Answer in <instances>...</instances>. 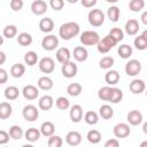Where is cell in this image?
<instances>
[{
    "instance_id": "obj_42",
    "label": "cell",
    "mask_w": 147,
    "mask_h": 147,
    "mask_svg": "<svg viewBox=\"0 0 147 147\" xmlns=\"http://www.w3.org/2000/svg\"><path fill=\"white\" fill-rule=\"evenodd\" d=\"M145 7V1L144 0H131L129 2V8L133 13H138Z\"/></svg>"
},
{
    "instance_id": "obj_32",
    "label": "cell",
    "mask_w": 147,
    "mask_h": 147,
    "mask_svg": "<svg viewBox=\"0 0 147 147\" xmlns=\"http://www.w3.org/2000/svg\"><path fill=\"white\" fill-rule=\"evenodd\" d=\"M119 15H121V11H119V8L117 6H110L107 10V16H108L110 22L116 23L119 20Z\"/></svg>"
},
{
    "instance_id": "obj_53",
    "label": "cell",
    "mask_w": 147,
    "mask_h": 147,
    "mask_svg": "<svg viewBox=\"0 0 147 147\" xmlns=\"http://www.w3.org/2000/svg\"><path fill=\"white\" fill-rule=\"evenodd\" d=\"M141 22L145 24V25H147V10H145L142 14H141Z\"/></svg>"
},
{
    "instance_id": "obj_15",
    "label": "cell",
    "mask_w": 147,
    "mask_h": 147,
    "mask_svg": "<svg viewBox=\"0 0 147 147\" xmlns=\"http://www.w3.org/2000/svg\"><path fill=\"white\" fill-rule=\"evenodd\" d=\"M129 88L133 94H141L142 92L146 91V84L142 79H133L130 83Z\"/></svg>"
},
{
    "instance_id": "obj_55",
    "label": "cell",
    "mask_w": 147,
    "mask_h": 147,
    "mask_svg": "<svg viewBox=\"0 0 147 147\" xmlns=\"http://www.w3.org/2000/svg\"><path fill=\"white\" fill-rule=\"evenodd\" d=\"M142 131H144L145 134H147V122H145V123L142 124Z\"/></svg>"
},
{
    "instance_id": "obj_52",
    "label": "cell",
    "mask_w": 147,
    "mask_h": 147,
    "mask_svg": "<svg viewBox=\"0 0 147 147\" xmlns=\"http://www.w3.org/2000/svg\"><path fill=\"white\" fill-rule=\"evenodd\" d=\"M82 5L85 8H92L96 5V0H82Z\"/></svg>"
},
{
    "instance_id": "obj_24",
    "label": "cell",
    "mask_w": 147,
    "mask_h": 147,
    "mask_svg": "<svg viewBox=\"0 0 147 147\" xmlns=\"http://www.w3.org/2000/svg\"><path fill=\"white\" fill-rule=\"evenodd\" d=\"M40 134H41V132H40L39 129H37V127H30V129H28V130L25 131L24 137H25V139H26L28 141L34 142V141H38V140H39Z\"/></svg>"
},
{
    "instance_id": "obj_46",
    "label": "cell",
    "mask_w": 147,
    "mask_h": 147,
    "mask_svg": "<svg viewBox=\"0 0 147 147\" xmlns=\"http://www.w3.org/2000/svg\"><path fill=\"white\" fill-rule=\"evenodd\" d=\"M62 144H63V140L60 136H52L48 138V147H62Z\"/></svg>"
},
{
    "instance_id": "obj_49",
    "label": "cell",
    "mask_w": 147,
    "mask_h": 147,
    "mask_svg": "<svg viewBox=\"0 0 147 147\" xmlns=\"http://www.w3.org/2000/svg\"><path fill=\"white\" fill-rule=\"evenodd\" d=\"M9 133L6 132L5 130H1L0 131V145H6L8 141H9Z\"/></svg>"
},
{
    "instance_id": "obj_54",
    "label": "cell",
    "mask_w": 147,
    "mask_h": 147,
    "mask_svg": "<svg viewBox=\"0 0 147 147\" xmlns=\"http://www.w3.org/2000/svg\"><path fill=\"white\" fill-rule=\"evenodd\" d=\"M5 61H6V54H5V52H0V64H3L5 63Z\"/></svg>"
},
{
    "instance_id": "obj_3",
    "label": "cell",
    "mask_w": 147,
    "mask_h": 147,
    "mask_svg": "<svg viewBox=\"0 0 147 147\" xmlns=\"http://www.w3.org/2000/svg\"><path fill=\"white\" fill-rule=\"evenodd\" d=\"M87 20H88V23L92 25V26H101L105 22V13L101 10V9H96V8H93L88 11V15H87Z\"/></svg>"
},
{
    "instance_id": "obj_23",
    "label": "cell",
    "mask_w": 147,
    "mask_h": 147,
    "mask_svg": "<svg viewBox=\"0 0 147 147\" xmlns=\"http://www.w3.org/2000/svg\"><path fill=\"white\" fill-rule=\"evenodd\" d=\"M40 132H41V134L44 136V137H47V138H49V137H52V136H54V132H55V125L52 123V122H49V121H46V122H44L41 125H40Z\"/></svg>"
},
{
    "instance_id": "obj_59",
    "label": "cell",
    "mask_w": 147,
    "mask_h": 147,
    "mask_svg": "<svg viewBox=\"0 0 147 147\" xmlns=\"http://www.w3.org/2000/svg\"><path fill=\"white\" fill-rule=\"evenodd\" d=\"M145 93H146V96H147V90H146V91H145Z\"/></svg>"
},
{
    "instance_id": "obj_58",
    "label": "cell",
    "mask_w": 147,
    "mask_h": 147,
    "mask_svg": "<svg viewBox=\"0 0 147 147\" xmlns=\"http://www.w3.org/2000/svg\"><path fill=\"white\" fill-rule=\"evenodd\" d=\"M22 147H33V146H32L31 144H26V145H23Z\"/></svg>"
},
{
    "instance_id": "obj_31",
    "label": "cell",
    "mask_w": 147,
    "mask_h": 147,
    "mask_svg": "<svg viewBox=\"0 0 147 147\" xmlns=\"http://www.w3.org/2000/svg\"><path fill=\"white\" fill-rule=\"evenodd\" d=\"M117 53H118L119 57L126 60V59H129V57L132 55L133 49H132V47H131L130 45H127V44H123V45H121V46L118 47Z\"/></svg>"
},
{
    "instance_id": "obj_43",
    "label": "cell",
    "mask_w": 147,
    "mask_h": 147,
    "mask_svg": "<svg viewBox=\"0 0 147 147\" xmlns=\"http://www.w3.org/2000/svg\"><path fill=\"white\" fill-rule=\"evenodd\" d=\"M133 45H134V47H136L138 51H145V49H147V40H146L141 34L134 38Z\"/></svg>"
},
{
    "instance_id": "obj_14",
    "label": "cell",
    "mask_w": 147,
    "mask_h": 147,
    "mask_svg": "<svg viewBox=\"0 0 147 147\" xmlns=\"http://www.w3.org/2000/svg\"><path fill=\"white\" fill-rule=\"evenodd\" d=\"M127 123L132 126H137L142 123V114L139 110H131L126 115Z\"/></svg>"
},
{
    "instance_id": "obj_27",
    "label": "cell",
    "mask_w": 147,
    "mask_h": 147,
    "mask_svg": "<svg viewBox=\"0 0 147 147\" xmlns=\"http://www.w3.org/2000/svg\"><path fill=\"white\" fill-rule=\"evenodd\" d=\"M25 74V65L22 63H15L10 67V75L14 78H21Z\"/></svg>"
},
{
    "instance_id": "obj_33",
    "label": "cell",
    "mask_w": 147,
    "mask_h": 147,
    "mask_svg": "<svg viewBox=\"0 0 147 147\" xmlns=\"http://www.w3.org/2000/svg\"><path fill=\"white\" fill-rule=\"evenodd\" d=\"M99 115L103 119H110L114 116V109L109 105H102L99 109Z\"/></svg>"
},
{
    "instance_id": "obj_2",
    "label": "cell",
    "mask_w": 147,
    "mask_h": 147,
    "mask_svg": "<svg viewBox=\"0 0 147 147\" xmlns=\"http://www.w3.org/2000/svg\"><path fill=\"white\" fill-rule=\"evenodd\" d=\"M80 42L84 45V46H94V45H98L99 41H100V36L98 32L95 31H92V30H86L84 31L82 34H80V38H79Z\"/></svg>"
},
{
    "instance_id": "obj_19",
    "label": "cell",
    "mask_w": 147,
    "mask_h": 147,
    "mask_svg": "<svg viewBox=\"0 0 147 147\" xmlns=\"http://www.w3.org/2000/svg\"><path fill=\"white\" fill-rule=\"evenodd\" d=\"M139 29H140L139 22L137 20H134V18H131L125 23V32L129 36H136L138 33Z\"/></svg>"
},
{
    "instance_id": "obj_20",
    "label": "cell",
    "mask_w": 147,
    "mask_h": 147,
    "mask_svg": "<svg viewBox=\"0 0 147 147\" xmlns=\"http://www.w3.org/2000/svg\"><path fill=\"white\" fill-rule=\"evenodd\" d=\"M39 29L44 33H49L54 29V21L49 17H44L39 22Z\"/></svg>"
},
{
    "instance_id": "obj_22",
    "label": "cell",
    "mask_w": 147,
    "mask_h": 147,
    "mask_svg": "<svg viewBox=\"0 0 147 147\" xmlns=\"http://www.w3.org/2000/svg\"><path fill=\"white\" fill-rule=\"evenodd\" d=\"M37 85H38V88H40V90L49 91L51 88H53L54 83H53V79L51 77H48V76H41L38 79Z\"/></svg>"
},
{
    "instance_id": "obj_13",
    "label": "cell",
    "mask_w": 147,
    "mask_h": 147,
    "mask_svg": "<svg viewBox=\"0 0 147 147\" xmlns=\"http://www.w3.org/2000/svg\"><path fill=\"white\" fill-rule=\"evenodd\" d=\"M69 116L72 123H79L83 118V108L80 105H74L70 107Z\"/></svg>"
},
{
    "instance_id": "obj_40",
    "label": "cell",
    "mask_w": 147,
    "mask_h": 147,
    "mask_svg": "<svg viewBox=\"0 0 147 147\" xmlns=\"http://www.w3.org/2000/svg\"><path fill=\"white\" fill-rule=\"evenodd\" d=\"M115 63V60L113 56H103L100 61H99V67L103 70H109Z\"/></svg>"
},
{
    "instance_id": "obj_36",
    "label": "cell",
    "mask_w": 147,
    "mask_h": 147,
    "mask_svg": "<svg viewBox=\"0 0 147 147\" xmlns=\"http://www.w3.org/2000/svg\"><path fill=\"white\" fill-rule=\"evenodd\" d=\"M24 62L25 64H28L29 67H33L34 64H37L38 62V54L33 51H29L25 53L24 55Z\"/></svg>"
},
{
    "instance_id": "obj_39",
    "label": "cell",
    "mask_w": 147,
    "mask_h": 147,
    "mask_svg": "<svg viewBox=\"0 0 147 147\" xmlns=\"http://www.w3.org/2000/svg\"><path fill=\"white\" fill-rule=\"evenodd\" d=\"M17 34V28L16 25L14 24H9V25H6L2 30V36L5 38H8V39H11L14 37H16Z\"/></svg>"
},
{
    "instance_id": "obj_11",
    "label": "cell",
    "mask_w": 147,
    "mask_h": 147,
    "mask_svg": "<svg viewBox=\"0 0 147 147\" xmlns=\"http://www.w3.org/2000/svg\"><path fill=\"white\" fill-rule=\"evenodd\" d=\"M47 8H48V5L44 0H34L31 3V11L37 16L44 15L47 11Z\"/></svg>"
},
{
    "instance_id": "obj_16",
    "label": "cell",
    "mask_w": 147,
    "mask_h": 147,
    "mask_svg": "<svg viewBox=\"0 0 147 147\" xmlns=\"http://www.w3.org/2000/svg\"><path fill=\"white\" fill-rule=\"evenodd\" d=\"M72 55L77 62H85L88 57V52L84 46H77L74 48Z\"/></svg>"
},
{
    "instance_id": "obj_34",
    "label": "cell",
    "mask_w": 147,
    "mask_h": 147,
    "mask_svg": "<svg viewBox=\"0 0 147 147\" xmlns=\"http://www.w3.org/2000/svg\"><path fill=\"white\" fill-rule=\"evenodd\" d=\"M8 133L10 136V138H13L14 140H20L24 136L25 132H23V130H22V127L20 125H11L9 127V132Z\"/></svg>"
},
{
    "instance_id": "obj_21",
    "label": "cell",
    "mask_w": 147,
    "mask_h": 147,
    "mask_svg": "<svg viewBox=\"0 0 147 147\" xmlns=\"http://www.w3.org/2000/svg\"><path fill=\"white\" fill-rule=\"evenodd\" d=\"M38 106L41 110L47 111L52 109V107L54 106V99L51 95H42L38 101Z\"/></svg>"
},
{
    "instance_id": "obj_44",
    "label": "cell",
    "mask_w": 147,
    "mask_h": 147,
    "mask_svg": "<svg viewBox=\"0 0 147 147\" xmlns=\"http://www.w3.org/2000/svg\"><path fill=\"white\" fill-rule=\"evenodd\" d=\"M110 93H111V87L109 86H103L98 91V96L99 99L103 100V101H109L110 98Z\"/></svg>"
},
{
    "instance_id": "obj_56",
    "label": "cell",
    "mask_w": 147,
    "mask_h": 147,
    "mask_svg": "<svg viewBox=\"0 0 147 147\" xmlns=\"http://www.w3.org/2000/svg\"><path fill=\"white\" fill-rule=\"evenodd\" d=\"M139 147H147V140L141 141V142H140V145H139Z\"/></svg>"
},
{
    "instance_id": "obj_35",
    "label": "cell",
    "mask_w": 147,
    "mask_h": 147,
    "mask_svg": "<svg viewBox=\"0 0 147 147\" xmlns=\"http://www.w3.org/2000/svg\"><path fill=\"white\" fill-rule=\"evenodd\" d=\"M17 42L21 46H30L32 44V36L28 32H21L17 36Z\"/></svg>"
},
{
    "instance_id": "obj_57",
    "label": "cell",
    "mask_w": 147,
    "mask_h": 147,
    "mask_svg": "<svg viewBox=\"0 0 147 147\" xmlns=\"http://www.w3.org/2000/svg\"><path fill=\"white\" fill-rule=\"evenodd\" d=\"M141 36H142V37H144V38H145V39L147 40V29L142 31V33H141Z\"/></svg>"
},
{
    "instance_id": "obj_18",
    "label": "cell",
    "mask_w": 147,
    "mask_h": 147,
    "mask_svg": "<svg viewBox=\"0 0 147 147\" xmlns=\"http://www.w3.org/2000/svg\"><path fill=\"white\" fill-rule=\"evenodd\" d=\"M65 142L69 146H78L82 142V134L78 131H70L65 136Z\"/></svg>"
},
{
    "instance_id": "obj_5",
    "label": "cell",
    "mask_w": 147,
    "mask_h": 147,
    "mask_svg": "<svg viewBox=\"0 0 147 147\" xmlns=\"http://www.w3.org/2000/svg\"><path fill=\"white\" fill-rule=\"evenodd\" d=\"M124 70H125V74L130 77H136L140 74L141 71V63L140 61L136 60V59H132V60H129L124 67Z\"/></svg>"
},
{
    "instance_id": "obj_41",
    "label": "cell",
    "mask_w": 147,
    "mask_h": 147,
    "mask_svg": "<svg viewBox=\"0 0 147 147\" xmlns=\"http://www.w3.org/2000/svg\"><path fill=\"white\" fill-rule=\"evenodd\" d=\"M55 106L57 109L60 110H67L70 108V101L68 98L65 96H59L56 100H55Z\"/></svg>"
},
{
    "instance_id": "obj_7",
    "label": "cell",
    "mask_w": 147,
    "mask_h": 147,
    "mask_svg": "<svg viewBox=\"0 0 147 147\" xmlns=\"http://www.w3.org/2000/svg\"><path fill=\"white\" fill-rule=\"evenodd\" d=\"M41 46L45 51H54L55 48H57L59 46V38L54 34H47L42 38L41 40Z\"/></svg>"
},
{
    "instance_id": "obj_37",
    "label": "cell",
    "mask_w": 147,
    "mask_h": 147,
    "mask_svg": "<svg viewBox=\"0 0 147 147\" xmlns=\"http://www.w3.org/2000/svg\"><path fill=\"white\" fill-rule=\"evenodd\" d=\"M84 121L88 125H95L99 122V115H98V113H95L93 110H88L84 115Z\"/></svg>"
},
{
    "instance_id": "obj_30",
    "label": "cell",
    "mask_w": 147,
    "mask_h": 147,
    "mask_svg": "<svg viewBox=\"0 0 147 147\" xmlns=\"http://www.w3.org/2000/svg\"><path fill=\"white\" fill-rule=\"evenodd\" d=\"M83 92V87L79 83H70L67 86V93L70 96H78Z\"/></svg>"
},
{
    "instance_id": "obj_51",
    "label": "cell",
    "mask_w": 147,
    "mask_h": 147,
    "mask_svg": "<svg viewBox=\"0 0 147 147\" xmlns=\"http://www.w3.org/2000/svg\"><path fill=\"white\" fill-rule=\"evenodd\" d=\"M7 79H8V74H7V71L3 68H1L0 69V84L1 85L5 84L7 82Z\"/></svg>"
},
{
    "instance_id": "obj_17",
    "label": "cell",
    "mask_w": 147,
    "mask_h": 147,
    "mask_svg": "<svg viewBox=\"0 0 147 147\" xmlns=\"http://www.w3.org/2000/svg\"><path fill=\"white\" fill-rule=\"evenodd\" d=\"M56 60L61 63V64H64V63H68L70 61V57H71V53L69 51V48L67 47H60L57 51H56Z\"/></svg>"
},
{
    "instance_id": "obj_4",
    "label": "cell",
    "mask_w": 147,
    "mask_h": 147,
    "mask_svg": "<svg viewBox=\"0 0 147 147\" xmlns=\"http://www.w3.org/2000/svg\"><path fill=\"white\" fill-rule=\"evenodd\" d=\"M116 45H117V41H116L110 34H107V36H105L102 39H100L99 44L96 45V48H98V52H99V53L106 54V53H108L110 49H113Z\"/></svg>"
},
{
    "instance_id": "obj_25",
    "label": "cell",
    "mask_w": 147,
    "mask_h": 147,
    "mask_svg": "<svg viewBox=\"0 0 147 147\" xmlns=\"http://www.w3.org/2000/svg\"><path fill=\"white\" fill-rule=\"evenodd\" d=\"M119 79H121V76H119V74H118V71H116V70H108L107 72H106V75H105V80H106V83L107 84H109V85H115V84H117L118 82H119Z\"/></svg>"
},
{
    "instance_id": "obj_26",
    "label": "cell",
    "mask_w": 147,
    "mask_h": 147,
    "mask_svg": "<svg viewBox=\"0 0 147 147\" xmlns=\"http://www.w3.org/2000/svg\"><path fill=\"white\" fill-rule=\"evenodd\" d=\"M13 114V107L9 102H1L0 103V118L1 119H7L8 117H10Z\"/></svg>"
},
{
    "instance_id": "obj_1",
    "label": "cell",
    "mask_w": 147,
    "mask_h": 147,
    "mask_svg": "<svg viewBox=\"0 0 147 147\" xmlns=\"http://www.w3.org/2000/svg\"><path fill=\"white\" fill-rule=\"evenodd\" d=\"M80 32V26L76 22H67L63 23L59 29V36L63 40H70L78 36Z\"/></svg>"
},
{
    "instance_id": "obj_28",
    "label": "cell",
    "mask_w": 147,
    "mask_h": 147,
    "mask_svg": "<svg viewBox=\"0 0 147 147\" xmlns=\"http://www.w3.org/2000/svg\"><path fill=\"white\" fill-rule=\"evenodd\" d=\"M21 91L18 90V87L16 86H8L5 88V92H3V95L7 100H16L20 95Z\"/></svg>"
},
{
    "instance_id": "obj_45",
    "label": "cell",
    "mask_w": 147,
    "mask_h": 147,
    "mask_svg": "<svg viewBox=\"0 0 147 147\" xmlns=\"http://www.w3.org/2000/svg\"><path fill=\"white\" fill-rule=\"evenodd\" d=\"M108 34H110L117 42H119V41H122L123 40V38H124V32H123V30L122 29H119V28H113L110 31H109V33Z\"/></svg>"
},
{
    "instance_id": "obj_6",
    "label": "cell",
    "mask_w": 147,
    "mask_h": 147,
    "mask_svg": "<svg viewBox=\"0 0 147 147\" xmlns=\"http://www.w3.org/2000/svg\"><path fill=\"white\" fill-rule=\"evenodd\" d=\"M22 115H23V117H24L25 121H28V122H34L39 117V110L33 105H26V106H24V108L22 110Z\"/></svg>"
},
{
    "instance_id": "obj_50",
    "label": "cell",
    "mask_w": 147,
    "mask_h": 147,
    "mask_svg": "<svg viewBox=\"0 0 147 147\" xmlns=\"http://www.w3.org/2000/svg\"><path fill=\"white\" fill-rule=\"evenodd\" d=\"M103 147H119V141H118L117 139H115V138L108 139V140L105 142Z\"/></svg>"
},
{
    "instance_id": "obj_48",
    "label": "cell",
    "mask_w": 147,
    "mask_h": 147,
    "mask_svg": "<svg viewBox=\"0 0 147 147\" xmlns=\"http://www.w3.org/2000/svg\"><path fill=\"white\" fill-rule=\"evenodd\" d=\"M49 6L52 7V9L59 11V10H61V9L63 8L64 1H63V0H51V1H49Z\"/></svg>"
},
{
    "instance_id": "obj_38",
    "label": "cell",
    "mask_w": 147,
    "mask_h": 147,
    "mask_svg": "<svg viewBox=\"0 0 147 147\" xmlns=\"http://www.w3.org/2000/svg\"><path fill=\"white\" fill-rule=\"evenodd\" d=\"M86 138H87V141L93 144V145H96L101 141V133L98 131V130H90L86 134Z\"/></svg>"
},
{
    "instance_id": "obj_9",
    "label": "cell",
    "mask_w": 147,
    "mask_h": 147,
    "mask_svg": "<svg viewBox=\"0 0 147 147\" xmlns=\"http://www.w3.org/2000/svg\"><path fill=\"white\" fill-rule=\"evenodd\" d=\"M113 133L116 138H119V139H123V138H126L130 136L131 133V129H130V125L126 124V123H117L114 129H113Z\"/></svg>"
},
{
    "instance_id": "obj_29",
    "label": "cell",
    "mask_w": 147,
    "mask_h": 147,
    "mask_svg": "<svg viewBox=\"0 0 147 147\" xmlns=\"http://www.w3.org/2000/svg\"><path fill=\"white\" fill-rule=\"evenodd\" d=\"M123 91L118 87H111V93H110V98H109V102L110 103H118L123 100Z\"/></svg>"
},
{
    "instance_id": "obj_47",
    "label": "cell",
    "mask_w": 147,
    "mask_h": 147,
    "mask_svg": "<svg viewBox=\"0 0 147 147\" xmlns=\"http://www.w3.org/2000/svg\"><path fill=\"white\" fill-rule=\"evenodd\" d=\"M9 6H10V8H11L14 11H20V10L23 8L24 2H23V0H11V1L9 2Z\"/></svg>"
},
{
    "instance_id": "obj_10",
    "label": "cell",
    "mask_w": 147,
    "mask_h": 147,
    "mask_svg": "<svg viewBox=\"0 0 147 147\" xmlns=\"http://www.w3.org/2000/svg\"><path fill=\"white\" fill-rule=\"evenodd\" d=\"M61 72L63 75V77H65V78H74L78 72L77 64L75 62H72V61H69L68 63L62 64Z\"/></svg>"
},
{
    "instance_id": "obj_12",
    "label": "cell",
    "mask_w": 147,
    "mask_h": 147,
    "mask_svg": "<svg viewBox=\"0 0 147 147\" xmlns=\"http://www.w3.org/2000/svg\"><path fill=\"white\" fill-rule=\"evenodd\" d=\"M22 94H23L24 99L31 101V100H34V99L38 98V95H39V90H38L37 86L29 84V85H25V86L23 87Z\"/></svg>"
},
{
    "instance_id": "obj_8",
    "label": "cell",
    "mask_w": 147,
    "mask_h": 147,
    "mask_svg": "<svg viewBox=\"0 0 147 147\" xmlns=\"http://www.w3.org/2000/svg\"><path fill=\"white\" fill-rule=\"evenodd\" d=\"M38 67H39V70L42 74H52L54 71V69H55V62H54V60L52 57L45 56L39 61Z\"/></svg>"
}]
</instances>
